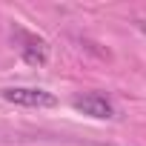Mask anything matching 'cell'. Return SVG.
I'll list each match as a JSON object with an SVG mask.
<instances>
[{"label": "cell", "mask_w": 146, "mask_h": 146, "mask_svg": "<svg viewBox=\"0 0 146 146\" xmlns=\"http://www.w3.org/2000/svg\"><path fill=\"white\" fill-rule=\"evenodd\" d=\"M72 106H75L78 112L89 115V117H98V120H109L115 117V106L106 95L100 92H86V95H78V98H72Z\"/></svg>", "instance_id": "3"}, {"label": "cell", "mask_w": 146, "mask_h": 146, "mask_svg": "<svg viewBox=\"0 0 146 146\" xmlns=\"http://www.w3.org/2000/svg\"><path fill=\"white\" fill-rule=\"evenodd\" d=\"M12 43L17 46V54L23 57V63H29V66H46V60H49V43L43 37H37L35 32H29L23 26H12Z\"/></svg>", "instance_id": "1"}, {"label": "cell", "mask_w": 146, "mask_h": 146, "mask_svg": "<svg viewBox=\"0 0 146 146\" xmlns=\"http://www.w3.org/2000/svg\"><path fill=\"white\" fill-rule=\"evenodd\" d=\"M3 100L15 103V106H29V109H52L57 103V98L46 89H32V86H9L0 92Z\"/></svg>", "instance_id": "2"}]
</instances>
